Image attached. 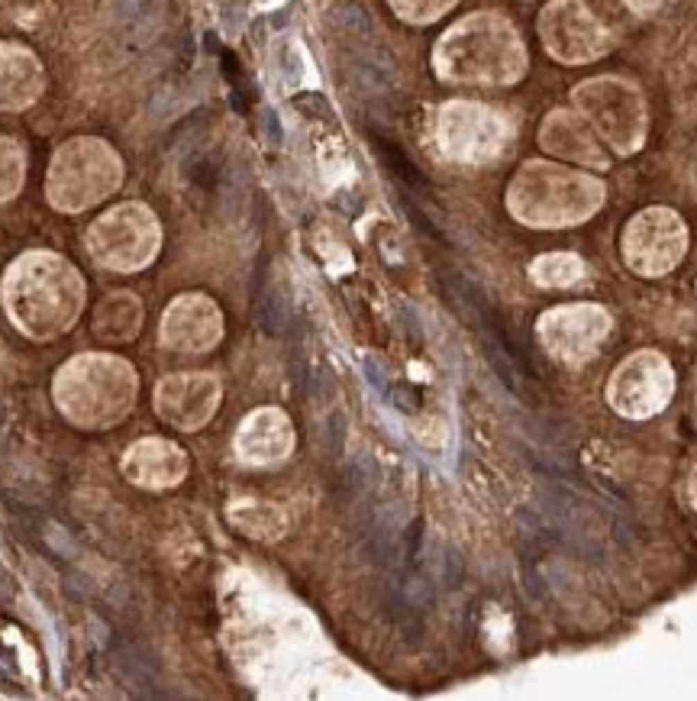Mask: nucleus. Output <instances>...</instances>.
Segmentation results:
<instances>
[{
  "label": "nucleus",
  "instance_id": "nucleus-1",
  "mask_svg": "<svg viewBox=\"0 0 697 701\" xmlns=\"http://www.w3.org/2000/svg\"><path fill=\"white\" fill-rule=\"evenodd\" d=\"M372 149L378 152V159L388 165L390 175L397 178L400 185H407L410 191H427V187H429L427 175H423V171H420L417 165L407 159V152L400 149L397 142H390L388 136H378V133H372Z\"/></svg>",
  "mask_w": 697,
  "mask_h": 701
},
{
  "label": "nucleus",
  "instance_id": "nucleus-2",
  "mask_svg": "<svg viewBox=\"0 0 697 701\" xmlns=\"http://www.w3.org/2000/svg\"><path fill=\"white\" fill-rule=\"evenodd\" d=\"M378 478H381V468H378L372 453H355L343 468V485H345V495L349 498L368 495V491L378 485Z\"/></svg>",
  "mask_w": 697,
  "mask_h": 701
},
{
  "label": "nucleus",
  "instance_id": "nucleus-3",
  "mask_svg": "<svg viewBox=\"0 0 697 701\" xmlns=\"http://www.w3.org/2000/svg\"><path fill=\"white\" fill-rule=\"evenodd\" d=\"M259 323L268 337H281L288 330V301L278 288H261L259 294Z\"/></svg>",
  "mask_w": 697,
  "mask_h": 701
},
{
  "label": "nucleus",
  "instance_id": "nucleus-4",
  "mask_svg": "<svg viewBox=\"0 0 697 701\" xmlns=\"http://www.w3.org/2000/svg\"><path fill=\"white\" fill-rule=\"evenodd\" d=\"M333 19H336V26L343 29V33H349V36H362V39L372 36V17L359 3H343L333 13Z\"/></svg>",
  "mask_w": 697,
  "mask_h": 701
},
{
  "label": "nucleus",
  "instance_id": "nucleus-5",
  "mask_svg": "<svg viewBox=\"0 0 697 701\" xmlns=\"http://www.w3.org/2000/svg\"><path fill=\"white\" fill-rule=\"evenodd\" d=\"M220 159H214V155H197L194 162H191V169H187V178L194 181L197 187H216V181H220Z\"/></svg>",
  "mask_w": 697,
  "mask_h": 701
},
{
  "label": "nucleus",
  "instance_id": "nucleus-6",
  "mask_svg": "<svg viewBox=\"0 0 697 701\" xmlns=\"http://www.w3.org/2000/svg\"><path fill=\"white\" fill-rule=\"evenodd\" d=\"M439 572H442L446 589H458V585H462L465 566H462V556H458L452 546H446V550H442V556H439Z\"/></svg>",
  "mask_w": 697,
  "mask_h": 701
},
{
  "label": "nucleus",
  "instance_id": "nucleus-7",
  "mask_svg": "<svg viewBox=\"0 0 697 701\" xmlns=\"http://www.w3.org/2000/svg\"><path fill=\"white\" fill-rule=\"evenodd\" d=\"M343 446H345V414L333 411L329 421H326V453L329 456H343Z\"/></svg>",
  "mask_w": 697,
  "mask_h": 701
},
{
  "label": "nucleus",
  "instance_id": "nucleus-8",
  "mask_svg": "<svg viewBox=\"0 0 697 701\" xmlns=\"http://www.w3.org/2000/svg\"><path fill=\"white\" fill-rule=\"evenodd\" d=\"M397 201H400V207H404V214L410 217V223L417 226V230H423V233H427V236H433V239H442V233H439V226L433 223V220H429V217L423 214V210H420V207L413 204V201H410L407 194H397Z\"/></svg>",
  "mask_w": 697,
  "mask_h": 701
},
{
  "label": "nucleus",
  "instance_id": "nucleus-9",
  "mask_svg": "<svg viewBox=\"0 0 697 701\" xmlns=\"http://www.w3.org/2000/svg\"><path fill=\"white\" fill-rule=\"evenodd\" d=\"M294 107H298L300 113H307V117H316V120H329V103L323 101V94H298L294 97Z\"/></svg>",
  "mask_w": 697,
  "mask_h": 701
},
{
  "label": "nucleus",
  "instance_id": "nucleus-10",
  "mask_svg": "<svg viewBox=\"0 0 697 701\" xmlns=\"http://www.w3.org/2000/svg\"><path fill=\"white\" fill-rule=\"evenodd\" d=\"M362 369H365V378L372 382V388H375V391L388 398V394H390V382H388V375H384V369H381V365L375 362V359H365V362H362Z\"/></svg>",
  "mask_w": 697,
  "mask_h": 701
},
{
  "label": "nucleus",
  "instance_id": "nucleus-11",
  "mask_svg": "<svg viewBox=\"0 0 697 701\" xmlns=\"http://www.w3.org/2000/svg\"><path fill=\"white\" fill-rule=\"evenodd\" d=\"M300 58L294 49H281V75H284V81H291V85H298L300 81Z\"/></svg>",
  "mask_w": 697,
  "mask_h": 701
},
{
  "label": "nucleus",
  "instance_id": "nucleus-12",
  "mask_svg": "<svg viewBox=\"0 0 697 701\" xmlns=\"http://www.w3.org/2000/svg\"><path fill=\"white\" fill-rule=\"evenodd\" d=\"M261 120H265V136H268V142H271V146H281V140H284V130H281L278 113L268 107V110L261 113Z\"/></svg>",
  "mask_w": 697,
  "mask_h": 701
},
{
  "label": "nucleus",
  "instance_id": "nucleus-13",
  "mask_svg": "<svg viewBox=\"0 0 697 701\" xmlns=\"http://www.w3.org/2000/svg\"><path fill=\"white\" fill-rule=\"evenodd\" d=\"M404 317H407V327H410V333L420 339V320H417V314H413V307H404Z\"/></svg>",
  "mask_w": 697,
  "mask_h": 701
},
{
  "label": "nucleus",
  "instance_id": "nucleus-14",
  "mask_svg": "<svg viewBox=\"0 0 697 701\" xmlns=\"http://www.w3.org/2000/svg\"><path fill=\"white\" fill-rule=\"evenodd\" d=\"M204 46L210 49V52H216V56H220V42H216L214 33H207V36H204Z\"/></svg>",
  "mask_w": 697,
  "mask_h": 701
},
{
  "label": "nucleus",
  "instance_id": "nucleus-15",
  "mask_svg": "<svg viewBox=\"0 0 697 701\" xmlns=\"http://www.w3.org/2000/svg\"><path fill=\"white\" fill-rule=\"evenodd\" d=\"M284 23H288V10H278V13L271 17V26L278 29V26H284Z\"/></svg>",
  "mask_w": 697,
  "mask_h": 701
}]
</instances>
